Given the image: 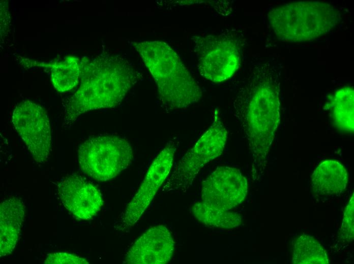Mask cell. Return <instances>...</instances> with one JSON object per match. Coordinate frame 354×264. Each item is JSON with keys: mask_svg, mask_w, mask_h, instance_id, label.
<instances>
[{"mask_svg": "<svg viewBox=\"0 0 354 264\" xmlns=\"http://www.w3.org/2000/svg\"><path fill=\"white\" fill-rule=\"evenodd\" d=\"M234 116L248 142L252 176L260 177L280 122L279 82L269 63L255 65L233 102Z\"/></svg>", "mask_w": 354, "mask_h": 264, "instance_id": "6da1fadb", "label": "cell"}, {"mask_svg": "<svg viewBox=\"0 0 354 264\" xmlns=\"http://www.w3.org/2000/svg\"><path fill=\"white\" fill-rule=\"evenodd\" d=\"M138 77L129 62L119 55L83 57L80 85L67 102L63 126L70 127L87 111L119 105Z\"/></svg>", "mask_w": 354, "mask_h": 264, "instance_id": "7a4b0ae2", "label": "cell"}, {"mask_svg": "<svg viewBox=\"0 0 354 264\" xmlns=\"http://www.w3.org/2000/svg\"><path fill=\"white\" fill-rule=\"evenodd\" d=\"M158 87L162 104L171 110L198 102L202 90L174 50L162 41L134 42Z\"/></svg>", "mask_w": 354, "mask_h": 264, "instance_id": "3957f363", "label": "cell"}, {"mask_svg": "<svg viewBox=\"0 0 354 264\" xmlns=\"http://www.w3.org/2000/svg\"><path fill=\"white\" fill-rule=\"evenodd\" d=\"M270 25L280 40L303 42L314 40L332 30L339 22V11L320 2H298L272 8Z\"/></svg>", "mask_w": 354, "mask_h": 264, "instance_id": "277c9868", "label": "cell"}, {"mask_svg": "<svg viewBox=\"0 0 354 264\" xmlns=\"http://www.w3.org/2000/svg\"><path fill=\"white\" fill-rule=\"evenodd\" d=\"M79 166L84 173L98 181L118 176L131 163L133 151L125 138L100 135L82 143L78 150Z\"/></svg>", "mask_w": 354, "mask_h": 264, "instance_id": "5b68a950", "label": "cell"}, {"mask_svg": "<svg viewBox=\"0 0 354 264\" xmlns=\"http://www.w3.org/2000/svg\"><path fill=\"white\" fill-rule=\"evenodd\" d=\"M227 137L219 111L216 109L211 126L176 164L165 181L164 189L184 191L189 188L204 166L222 154Z\"/></svg>", "mask_w": 354, "mask_h": 264, "instance_id": "8992f818", "label": "cell"}, {"mask_svg": "<svg viewBox=\"0 0 354 264\" xmlns=\"http://www.w3.org/2000/svg\"><path fill=\"white\" fill-rule=\"evenodd\" d=\"M197 68L202 76L215 83L229 79L238 69L240 53L237 41L225 34L192 38Z\"/></svg>", "mask_w": 354, "mask_h": 264, "instance_id": "52a82bcc", "label": "cell"}, {"mask_svg": "<svg viewBox=\"0 0 354 264\" xmlns=\"http://www.w3.org/2000/svg\"><path fill=\"white\" fill-rule=\"evenodd\" d=\"M176 150V143L169 141L153 161L141 185L115 224L116 230L129 231L140 219L169 175Z\"/></svg>", "mask_w": 354, "mask_h": 264, "instance_id": "ba28073f", "label": "cell"}, {"mask_svg": "<svg viewBox=\"0 0 354 264\" xmlns=\"http://www.w3.org/2000/svg\"><path fill=\"white\" fill-rule=\"evenodd\" d=\"M12 123L36 161L47 160L51 146L50 122L44 109L29 100L17 105Z\"/></svg>", "mask_w": 354, "mask_h": 264, "instance_id": "9c48e42d", "label": "cell"}, {"mask_svg": "<svg viewBox=\"0 0 354 264\" xmlns=\"http://www.w3.org/2000/svg\"><path fill=\"white\" fill-rule=\"evenodd\" d=\"M248 192V183L235 168L220 166L202 184L201 201L216 208L230 211L240 205Z\"/></svg>", "mask_w": 354, "mask_h": 264, "instance_id": "30bf717a", "label": "cell"}, {"mask_svg": "<svg viewBox=\"0 0 354 264\" xmlns=\"http://www.w3.org/2000/svg\"><path fill=\"white\" fill-rule=\"evenodd\" d=\"M57 192L64 207L79 219L92 218L101 210L104 203L98 189L77 175L62 179L57 185Z\"/></svg>", "mask_w": 354, "mask_h": 264, "instance_id": "8fae6325", "label": "cell"}, {"mask_svg": "<svg viewBox=\"0 0 354 264\" xmlns=\"http://www.w3.org/2000/svg\"><path fill=\"white\" fill-rule=\"evenodd\" d=\"M174 242L163 225L153 226L141 235L127 252L123 262L127 264H165L169 262Z\"/></svg>", "mask_w": 354, "mask_h": 264, "instance_id": "7c38bea8", "label": "cell"}, {"mask_svg": "<svg viewBox=\"0 0 354 264\" xmlns=\"http://www.w3.org/2000/svg\"><path fill=\"white\" fill-rule=\"evenodd\" d=\"M25 217V206L19 199L12 197L0 206V255L12 253L18 240Z\"/></svg>", "mask_w": 354, "mask_h": 264, "instance_id": "4fadbf2b", "label": "cell"}, {"mask_svg": "<svg viewBox=\"0 0 354 264\" xmlns=\"http://www.w3.org/2000/svg\"><path fill=\"white\" fill-rule=\"evenodd\" d=\"M348 174L345 167L339 162L326 160L321 162L311 176L313 191L318 194H339L346 188Z\"/></svg>", "mask_w": 354, "mask_h": 264, "instance_id": "5bb4252c", "label": "cell"}, {"mask_svg": "<svg viewBox=\"0 0 354 264\" xmlns=\"http://www.w3.org/2000/svg\"><path fill=\"white\" fill-rule=\"evenodd\" d=\"M353 87L350 86L339 89L328 103L334 124L343 131L353 132Z\"/></svg>", "mask_w": 354, "mask_h": 264, "instance_id": "9a60e30c", "label": "cell"}, {"mask_svg": "<svg viewBox=\"0 0 354 264\" xmlns=\"http://www.w3.org/2000/svg\"><path fill=\"white\" fill-rule=\"evenodd\" d=\"M192 212L195 218L202 224L222 229L234 228L240 225L242 221L239 214L216 208L201 201L194 204Z\"/></svg>", "mask_w": 354, "mask_h": 264, "instance_id": "2e32d148", "label": "cell"}, {"mask_svg": "<svg viewBox=\"0 0 354 264\" xmlns=\"http://www.w3.org/2000/svg\"><path fill=\"white\" fill-rule=\"evenodd\" d=\"M291 261L293 264H328L327 254L312 236L302 235L293 242Z\"/></svg>", "mask_w": 354, "mask_h": 264, "instance_id": "e0dca14e", "label": "cell"}, {"mask_svg": "<svg viewBox=\"0 0 354 264\" xmlns=\"http://www.w3.org/2000/svg\"><path fill=\"white\" fill-rule=\"evenodd\" d=\"M51 71V80L54 87L60 92L73 88L80 76V61L73 56H68L64 60L47 64Z\"/></svg>", "mask_w": 354, "mask_h": 264, "instance_id": "ac0fdd59", "label": "cell"}, {"mask_svg": "<svg viewBox=\"0 0 354 264\" xmlns=\"http://www.w3.org/2000/svg\"><path fill=\"white\" fill-rule=\"evenodd\" d=\"M354 204L352 194L345 208L343 218L339 234L340 239L345 243H350L354 238Z\"/></svg>", "mask_w": 354, "mask_h": 264, "instance_id": "d6986e66", "label": "cell"}, {"mask_svg": "<svg viewBox=\"0 0 354 264\" xmlns=\"http://www.w3.org/2000/svg\"><path fill=\"white\" fill-rule=\"evenodd\" d=\"M44 263L47 264H87L85 258L73 254L66 252H55L49 254Z\"/></svg>", "mask_w": 354, "mask_h": 264, "instance_id": "ffe728a7", "label": "cell"}]
</instances>
